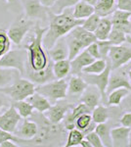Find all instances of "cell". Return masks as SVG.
I'll use <instances>...</instances> for the list:
<instances>
[{
    "instance_id": "1",
    "label": "cell",
    "mask_w": 131,
    "mask_h": 147,
    "mask_svg": "<svg viewBox=\"0 0 131 147\" xmlns=\"http://www.w3.org/2000/svg\"><path fill=\"white\" fill-rule=\"evenodd\" d=\"M48 28L40 27V22H36L30 32L24 38L21 47L28 50V61L26 75L28 73L40 72L49 66L52 59L43 45V36ZM25 75V77H26Z\"/></svg>"
},
{
    "instance_id": "2",
    "label": "cell",
    "mask_w": 131,
    "mask_h": 147,
    "mask_svg": "<svg viewBox=\"0 0 131 147\" xmlns=\"http://www.w3.org/2000/svg\"><path fill=\"white\" fill-rule=\"evenodd\" d=\"M73 9L69 8L61 14H54L49 9V27L43 36V45L46 50L52 48L57 40L66 36L77 26H82L84 20L73 17Z\"/></svg>"
},
{
    "instance_id": "3",
    "label": "cell",
    "mask_w": 131,
    "mask_h": 147,
    "mask_svg": "<svg viewBox=\"0 0 131 147\" xmlns=\"http://www.w3.org/2000/svg\"><path fill=\"white\" fill-rule=\"evenodd\" d=\"M0 91L8 95L13 101L26 100L30 95L35 93L36 85L28 78L21 77L11 85L1 88Z\"/></svg>"
},
{
    "instance_id": "4",
    "label": "cell",
    "mask_w": 131,
    "mask_h": 147,
    "mask_svg": "<svg viewBox=\"0 0 131 147\" xmlns=\"http://www.w3.org/2000/svg\"><path fill=\"white\" fill-rule=\"evenodd\" d=\"M36 92L46 97L52 104L65 99L68 95V82L65 79H56L36 86Z\"/></svg>"
},
{
    "instance_id": "5",
    "label": "cell",
    "mask_w": 131,
    "mask_h": 147,
    "mask_svg": "<svg viewBox=\"0 0 131 147\" xmlns=\"http://www.w3.org/2000/svg\"><path fill=\"white\" fill-rule=\"evenodd\" d=\"M35 23L36 22L28 18L25 13L20 14L13 21V23L11 24L7 30V34L10 37L11 41L16 45L21 46L24 38L30 32V30L34 27Z\"/></svg>"
},
{
    "instance_id": "6",
    "label": "cell",
    "mask_w": 131,
    "mask_h": 147,
    "mask_svg": "<svg viewBox=\"0 0 131 147\" xmlns=\"http://www.w3.org/2000/svg\"><path fill=\"white\" fill-rule=\"evenodd\" d=\"M28 61V50L24 47L20 49L9 50L0 59V67L16 69L21 73L22 77L26 75V66Z\"/></svg>"
},
{
    "instance_id": "7",
    "label": "cell",
    "mask_w": 131,
    "mask_h": 147,
    "mask_svg": "<svg viewBox=\"0 0 131 147\" xmlns=\"http://www.w3.org/2000/svg\"><path fill=\"white\" fill-rule=\"evenodd\" d=\"M108 61V66H107L106 70L101 74H84L82 73L81 77L85 80V82L88 84L95 85L99 88L100 92L102 94V101L104 104H107V87L109 84L110 76H111L112 72V66L111 63Z\"/></svg>"
},
{
    "instance_id": "8",
    "label": "cell",
    "mask_w": 131,
    "mask_h": 147,
    "mask_svg": "<svg viewBox=\"0 0 131 147\" xmlns=\"http://www.w3.org/2000/svg\"><path fill=\"white\" fill-rule=\"evenodd\" d=\"M24 13L34 22L49 21V8L45 7L40 0H21Z\"/></svg>"
},
{
    "instance_id": "9",
    "label": "cell",
    "mask_w": 131,
    "mask_h": 147,
    "mask_svg": "<svg viewBox=\"0 0 131 147\" xmlns=\"http://www.w3.org/2000/svg\"><path fill=\"white\" fill-rule=\"evenodd\" d=\"M107 60L111 63L112 70H118L131 61V45H112Z\"/></svg>"
},
{
    "instance_id": "10",
    "label": "cell",
    "mask_w": 131,
    "mask_h": 147,
    "mask_svg": "<svg viewBox=\"0 0 131 147\" xmlns=\"http://www.w3.org/2000/svg\"><path fill=\"white\" fill-rule=\"evenodd\" d=\"M21 120L22 117L17 111L15 106L12 104L10 107L0 115V129L15 134Z\"/></svg>"
},
{
    "instance_id": "11",
    "label": "cell",
    "mask_w": 131,
    "mask_h": 147,
    "mask_svg": "<svg viewBox=\"0 0 131 147\" xmlns=\"http://www.w3.org/2000/svg\"><path fill=\"white\" fill-rule=\"evenodd\" d=\"M63 100L57 101L56 103L51 106V108L48 111L44 113V115L53 124H60V123L63 122L67 114L69 113V111L73 108L71 104Z\"/></svg>"
},
{
    "instance_id": "12",
    "label": "cell",
    "mask_w": 131,
    "mask_h": 147,
    "mask_svg": "<svg viewBox=\"0 0 131 147\" xmlns=\"http://www.w3.org/2000/svg\"><path fill=\"white\" fill-rule=\"evenodd\" d=\"M112 22H113V28H118V30L124 32L125 34H129L131 32V13L127 11L116 10L112 14Z\"/></svg>"
},
{
    "instance_id": "13",
    "label": "cell",
    "mask_w": 131,
    "mask_h": 147,
    "mask_svg": "<svg viewBox=\"0 0 131 147\" xmlns=\"http://www.w3.org/2000/svg\"><path fill=\"white\" fill-rule=\"evenodd\" d=\"M37 132H38V125H37V123L30 119V118H28V119H25L21 123L19 129L15 131V134L20 138L30 141L36 136Z\"/></svg>"
},
{
    "instance_id": "14",
    "label": "cell",
    "mask_w": 131,
    "mask_h": 147,
    "mask_svg": "<svg viewBox=\"0 0 131 147\" xmlns=\"http://www.w3.org/2000/svg\"><path fill=\"white\" fill-rule=\"evenodd\" d=\"M95 60L96 59L93 58L89 54V52L86 49H84L75 59H73L71 61V74L75 76H81L83 69L86 67V66L90 65L92 62H94Z\"/></svg>"
},
{
    "instance_id": "15",
    "label": "cell",
    "mask_w": 131,
    "mask_h": 147,
    "mask_svg": "<svg viewBox=\"0 0 131 147\" xmlns=\"http://www.w3.org/2000/svg\"><path fill=\"white\" fill-rule=\"evenodd\" d=\"M101 101L102 94L98 87L95 86V85L88 84L87 88L80 95V102L87 105L91 110H93L95 107H97Z\"/></svg>"
},
{
    "instance_id": "16",
    "label": "cell",
    "mask_w": 131,
    "mask_h": 147,
    "mask_svg": "<svg viewBox=\"0 0 131 147\" xmlns=\"http://www.w3.org/2000/svg\"><path fill=\"white\" fill-rule=\"evenodd\" d=\"M85 113H92V110L88 107L87 105H85L84 103H79L77 104L75 107H73L71 110L69 111V113L67 114L66 118L64 119V125L67 129V130H71L75 127V121L79 116H81L82 114Z\"/></svg>"
},
{
    "instance_id": "17",
    "label": "cell",
    "mask_w": 131,
    "mask_h": 147,
    "mask_svg": "<svg viewBox=\"0 0 131 147\" xmlns=\"http://www.w3.org/2000/svg\"><path fill=\"white\" fill-rule=\"evenodd\" d=\"M130 127L123 125L111 129V137L113 146L115 147H127L129 146Z\"/></svg>"
},
{
    "instance_id": "18",
    "label": "cell",
    "mask_w": 131,
    "mask_h": 147,
    "mask_svg": "<svg viewBox=\"0 0 131 147\" xmlns=\"http://www.w3.org/2000/svg\"><path fill=\"white\" fill-rule=\"evenodd\" d=\"M48 51V54L50 58L56 62V61L65 60L69 59V46L67 42L66 36H63L57 40V42L50 48Z\"/></svg>"
},
{
    "instance_id": "19",
    "label": "cell",
    "mask_w": 131,
    "mask_h": 147,
    "mask_svg": "<svg viewBox=\"0 0 131 147\" xmlns=\"http://www.w3.org/2000/svg\"><path fill=\"white\" fill-rule=\"evenodd\" d=\"M53 64H54V61L52 60L51 62H50L49 66L45 69V70L40 71V72L28 73L26 75V77H27L28 80H30L32 82H34L35 84H38V85L56 80L54 72H53Z\"/></svg>"
},
{
    "instance_id": "20",
    "label": "cell",
    "mask_w": 131,
    "mask_h": 147,
    "mask_svg": "<svg viewBox=\"0 0 131 147\" xmlns=\"http://www.w3.org/2000/svg\"><path fill=\"white\" fill-rule=\"evenodd\" d=\"M120 87H125V88L129 89L131 91V82L128 76H126L125 74L122 73H111L109 80V84L107 87V95L109 93H111L113 90H115L116 88H120Z\"/></svg>"
},
{
    "instance_id": "21",
    "label": "cell",
    "mask_w": 131,
    "mask_h": 147,
    "mask_svg": "<svg viewBox=\"0 0 131 147\" xmlns=\"http://www.w3.org/2000/svg\"><path fill=\"white\" fill-rule=\"evenodd\" d=\"M69 34L79 40L83 44V46L85 47V49H86L91 43L98 40L97 37L95 36L94 32H89V30H85L82 26H77V28H75L71 32H69Z\"/></svg>"
},
{
    "instance_id": "22",
    "label": "cell",
    "mask_w": 131,
    "mask_h": 147,
    "mask_svg": "<svg viewBox=\"0 0 131 147\" xmlns=\"http://www.w3.org/2000/svg\"><path fill=\"white\" fill-rule=\"evenodd\" d=\"M88 84L81 76L73 75L68 82V94L69 95H81L83 91L87 88Z\"/></svg>"
},
{
    "instance_id": "23",
    "label": "cell",
    "mask_w": 131,
    "mask_h": 147,
    "mask_svg": "<svg viewBox=\"0 0 131 147\" xmlns=\"http://www.w3.org/2000/svg\"><path fill=\"white\" fill-rule=\"evenodd\" d=\"M21 77V73L16 69L0 67V89L11 85Z\"/></svg>"
},
{
    "instance_id": "24",
    "label": "cell",
    "mask_w": 131,
    "mask_h": 147,
    "mask_svg": "<svg viewBox=\"0 0 131 147\" xmlns=\"http://www.w3.org/2000/svg\"><path fill=\"white\" fill-rule=\"evenodd\" d=\"M26 100L32 104L35 111L40 112V113H45L46 111H48L49 109L51 108L52 105H53L46 97L36 91H35V93H33L32 95H30L28 98L26 99Z\"/></svg>"
},
{
    "instance_id": "25",
    "label": "cell",
    "mask_w": 131,
    "mask_h": 147,
    "mask_svg": "<svg viewBox=\"0 0 131 147\" xmlns=\"http://www.w3.org/2000/svg\"><path fill=\"white\" fill-rule=\"evenodd\" d=\"M94 13L95 6L87 3V2L82 1V0H80L79 2H77L75 4V6L73 7V17L78 19V20H85V19L90 17Z\"/></svg>"
},
{
    "instance_id": "26",
    "label": "cell",
    "mask_w": 131,
    "mask_h": 147,
    "mask_svg": "<svg viewBox=\"0 0 131 147\" xmlns=\"http://www.w3.org/2000/svg\"><path fill=\"white\" fill-rule=\"evenodd\" d=\"M112 30H113L112 19L109 17H102L98 27L94 32V34L98 40H107L109 38Z\"/></svg>"
},
{
    "instance_id": "27",
    "label": "cell",
    "mask_w": 131,
    "mask_h": 147,
    "mask_svg": "<svg viewBox=\"0 0 131 147\" xmlns=\"http://www.w3.org/2000/svg\"><path fill=\"white\" fill-rule=\"evenodd\" d=\"M116 9V0H99L95 6V12L101 17H109Z\"/></svg>"
},
{
    "instance_id": "28",
    "label": "cell",
    "mask_w": 131,
    "mask_h": 147,
    "mask_svg": "<svg viewBox=\"0 0 131 147\" xmlns=\"http://www.w3.org/2000/svg\"><path fill=\"white\" fill-rule=\"evenodd\" d=\"M66 39H67L68 46H69V60L71 61L73 59H75L80 52L84 50L85 47L83 46V44L79 40L77 39L75 37H73V35L70 34H68L66 35Z\"/></svg>"
},
{
    "instance_id": "29",
    "label": "cell",
    "mask_w": 131,
    "mask_h": 147,
    "mask_svg": "<svg viewBox=\"0 0 131 147\" xmlns=\"http://www.w3.org/2000/svg\"><path fill=\"white\" fill-rule=\"evenodd\" d=\"M71 60L65 59V60L56 61L53 64V72L55 75V78L58 80L65 79L67 76L71 73Z\"/></svg>"
},
{
    "instance_id": "30",
    "label": "cell",
    "mask_w": 131,
    "mask_h": 147,
    "mask_svg": "<svg viewBox=\"0 0 131 147\" xmlns=\"http://www.w3.org/2000/svg\"><path fill=\"white\" fill-rule=\"evenodd\" d=\"M130 92L129 89L125 87H120L113 90L111 93L108 94V100H107V105L108 106H120L123 98Z\"/></svg>"
},
{
    "instance_id": "31",
    "label": "cell",
    "mask_w": 131,
    "mask_h": 147,
    "mask_svg": "<svg viewBox=\"0 0 131 147\" xmlns=\"http://www.w3.org/2000/svg\"><path fill=\"white\" fill-rule=\"evenodd\" d=\"M85 134H83L80 129H75L69 130L68 134V138H67L66 143L64 144L65 147H75V146H80V143L81 141L84 139Z\"/></svg>"
},
{
    "instance_id": "32",
    "label": "cell",
    "mask_w": 131,
    "mask_h": 147,
    "mask_svg": "<svg viewBox=\"0 0 131 147\" xmlns=\"http://www.w3.org/2000/svg\"><path fill=\"white\" fill-rule=\"evenodd\" d=\"M13 104L17 109V111L21 115V117L24 119L32 117V114L34 113V108L32 104L27 100H20V101H13Z\"/></svg>"
},
{
    "instance_id": "33",
    "label": "cell",
    "mask_w": 131,
    "mask_h": 147,
    "mask_svg": "<svg viewBox=\"0 0 131 147\" xmlns=\"http://www.w3.org/2000/svg\"><path fill=\"white\" fill-rule=\"evenodd\" d=\"M95 131L101 137L105 146H108V147L113 146V141H112V137H111V127H110V125L107 123H102V124L97 125Z\"/></svg>"
},
{
    "instance_id": "34",
    "label": "cell",
    "mask_w": 131,
    "mask_h": 147,
    "mask_svg": "<svg viewBox=\"0 0 131 147\" xmlns=\"http://www.w3.org/2000/svg\"><path fill=\"white\" fill-rule=\"evenodd\" d=\"M110 114L107 107H105L102 104H99L97 107H95L92 110V120L97 125L102 124V123H107L109 120Z\"/></svg>"
},
{
    "instance_id": "35",
    "label": "cell",
    "mask_w": 131,
    "mask_h": 147,
    "mask_svg": "<svg viewBox=\"0 0 131 147\" xmlns=\"http://www.w3.org/2000/svg\"><path fill=\"white\" fill-rule=\"evenodd\" d=\"M108 66V61L105 59H96L94 62H92L90 65L86 66L82 70V73L84 74H101L106 70Z\"/></svg>"
},
{
    "instance_id": "36",
    "label": "cell",
    "mask_w": 131,
    "mask_h": 147,
    "mask_svg": "<svg viewBox=\"0 0 131 147\" xmlns=\"http://www.w3.org/2000/svg\"><path fill=\"white\" fill-rule=\"evenodd\" d=\"M79 1L80 0H57L54 5L49 9L54 14H61L67 9L75 7V4Z\"/></svg>"
},
{
    "instance_id": "37",
    "label": "cell",
    "mask_w": 131,
    "mask_h": 147,
    "mask_svg": "<svg viewBox=\"0 0 131 147\" xmlns=\"http://www.w3.org/2000/svg\"><path fill=\"white\" fill-rule=\"evenodd\" d=\"M126 35L127 34H125L124 32L118 30V28H113L108 40L112 45H120L123 42H126Z\"/></svg>"
},
{
    "instance_id": "38",
    "label": "cell",
    "mask_w": 131,
    "mask_h": 147,
    "mask_svg": "<svg viewBox=\"0 0 131 147\" xmlns=\"http://www.w3.org/2000/svg\"><path fill=\"white\" fill-rule=\"evenodd\" d=\"M101 16L98 15V14L95 12L93 15H91L90 17H88L87 19L84 20V23H83L82 27L85 28V30H89L91 32H94L96 30L97 27H98L100 20H101Z\"/></svg>"
},
{
    "instance_id": "39",
    "label": "cell",
    "mask_w": 131,
    "mask_h": 147,
    "mask_svg": "<svg viewBox=\"0 0 131 147\" xmlns=\"http://www.w3.org/2000/svg\"><path fill=\"white\" fill-rule=\"evenodd\" d=\"M11 39L6 30H0V55L3 56L9 50H11Z\"/></svg>"
},
{
    "instance_id": "40",
    "label": "cell",
    "mask_w": 131,
    "mask_h": 147,
    "mask_svg": "<svg viewBox=\"0 0 131 147\" xmlns=\"http://www.w3.org/2000/svg\"><path fill=\"white\" fill-rule=\"evenodd\" d=\"M92 122H93V120H92L91 113L82 114V115L79 116L77 119V121H75V127L80 129L81 131H83V130H85L90 125H91Z\"/></svg>"
},
{
    "instance_id": "41",
    "label": "cell",
    "mask_w": 131,
    "mask_h": 147,
    "mask_svg": "<svg viewBox=\"0 0 131 147\" xmlns=\"http://www.w3.org/2000/svg\"><path fill=\"white\" fill-rule=\"evenodd\" d=\"M6 140H13V141H15L16 143H28L27 140L20 138V137L17 136L15 134H12V132L6 131V130L0 129V144Z\"/></svg>"
},
{
    "instance_id": "42",
    "label": "cell",
    "mask_w": 131,
    "mask_h": 147,
    "mask_svg": "<svg viewBox=\"0 0 131 147\" xmlns=\"http://www.w3.org/2000/svg\"><path fill=\"white\" fill-rule=\"evenodd\" d=\"M85 138L91 143L92 147H104L105 146L103 141H102V139H101V137L99 136V134H97L95 130H93V131L87 134L86 136H85Z\"/></svg>"
},
{
    "instance_id": "43",
    "label": "cell",
    "mask_w": 131,
    "mask_h": 147,
    "mask_svg": "<svg viewBox=\"0 0 131 147\" xmlns=\"http://www.w3.org/2000/svg\"><path fill=\"white\" fill-rule=\"evenodd\" d=\"M99 44V49H100V54H101L102 59L107 60L109 55V51L112 47V44L110 43V41L108 39L107 40H97Z\"/></svg>"
},
{
    "instance_id": "44",
    "label": "cell",
    "mask_w": 131,
    "mask_h": 147,
    "mask_svg": "<svg viewBox=\"0 0 131 147\" xmlns=\"http://www.w3.org/2000/svg\"><path fill=\"white\" fill-rule=\"evenodd\" d=\"M11 100L12 99L8 95L0 91V115L11 106V104L13 103Z\"/></svg>"
},
{
    "instance_id": "45",
    "label": "cell",
    "mask_w": 131,
    "mask_h": 147,
    "mask_svg": "<svg viewBox=\"0 0 131 147\" xmlns=\"http://www.w3.org/2000/svg\"><path fill=\"white\" fill-rule=\"evenodd\" d=\"M86 50L89 52V54L93 57V58L102 59L101 54H100L99 44H98V42H97V41H95V42H93V43L90 44V45L86 48Z\"/></svg>"
},
{
    "instance_id": "46",
    "label": "cell",
    "mask_w": 131,
    "mask_h": 147,
    "mask_svg": "<svg viewBox=\"0 0 131 147\" xmlns=\"http://www.w3.org/2000/svg\"><path fill=\"white\" fill-rule=\"evenodd\" d=\"M120 106L124 112H131V91L123 98Z\"/></svg>"
},
{
    "instance_id": "47",
    "label": "cell",
    "mask_w": 131,
    "mask_h": 147,
    "mask_svg": "<svg viewBox=\"0 0 131 147\" xmlns=\"http://www.w3.org/2000/svg\"><path fill=\"white\" fill-rule=\"evenodd\" d=\"M116 8L131 13V0H116Z\"/></svg>"
},
{
    "instance_id": "48",
    "label": "cell",
    "mask_w": 131,
    "mask_h": 147,
    "mask_svg": "<svg viewBox=\"0 0 131 147\" xmlns=\"http://www.w3.org/2000/svg\"><path fill=\"white\" fill-rule=\"evenodd\" d=\"M120 124L123 127L131 129V112H124L120 119Z\"/></svg>"
},
{
    "instance_id": "49",
    "label": "cell",
    "mask_w": 131,
    "mask_h": 147,
    "mask_svg": "<svg viewBox=\"0 0 131 147\" xmlns=\"http://www.w3.org/2000/svg\"><path fill=\"white\" fill-rule=\"evenodd\" d=\"M16 142L13 140H6L0 144V147H18Z\"/></svg>"
},
{
    "instance_id": "50",
    "label": "cell",
    "mask_w": 131,
    "mask_h": 147,
    "mask_svg": "<svg viewBox=\"0 0 131 147\" xmlns=\"http://www.w3.org/2000/svg\"><path fill=\"white\" fill-rule=\"evenodd\" d=\"M56 1L57 0H40V2H41L45 7H47V8H51Z\"/></svg>"
},
{
    "instance_id": "51",
    "label": "cell",
    "mask_w": 131,
    "mask_h": 147,
    "mask_svg": "<svg viewBox=\"0 0 131 147\" xmlns=\"http://www.w3.org/2000/svg\"><path fill=\"white\" fill-rule=\"evenodd\" d=\"M80 146H81V147H92L91 143H90V142L88 141L85 137H84V139L81 141V143H80Z\"/></svg>"
},
{
    "instance_id": "52",
    "label": "cell",
    "mask_w": 131,
    "mask_h": 147,
    "mask_svg": "<svg viewBox=\"0 0 131 147\" xmlns=\"http://www.w3.org/2000/svg\"><path fill=\"white\" fill-rule=\"evenodd\" d=\"M82 1L87 2V3L91 4V5H93V6H96L97 3L99 2V0H82Z\"/></svg>"
},
{
    "instance_id": "53",
    "label": "cell",
    "mask_w": 131,
    "mask_h": 147,
    "mask_svg": "<svg viewBox=\"0 0 131 147\" xmlns=\"http://www.w3.org/2000/svg\"><path fill=\"white\" fill-rule=\"evenodd\" d=\"M126 42H128V43L131 45V34L126 35Z\"/></svg>"
},
{
    "instance_id": "54",
    "label": "cell",
    "mask_w": 131,
    "mask_h": 147,
    "mask_svg": "<svg viewBox=\"0 0 131 147\" xmlns=\"http://www.w3.org/2000/svg\"><path fill=\"white\" fill-rule=\"evenodd\" d=\"M5 1H6L8 4H13V3H15L17 0H5Z\"/></svg>"
},
{
    "instance_id": "55",
    "label": "cell",
    "mask_w": 131,
    "mask_h": 147,
    "mask_svg": "<svg viewBox=\"0 0 131 147\" xmlns=\"http://www.w3.org/2000/svg\"><path fill=\"white\" fill-rule=\"evenodd\" d=\"M127 76H128V79H129L130 82H131V70H129V71H128V73H127Z\"/></svg>"
},
{
    "instance_id": "56",
    "label": "cell",
    "mask_w": 131,
    "mask_h": 147,
    "mask_svg": "<svg viewBox=\"0 0 131 147\" xmlns=\"http://www.w3.org/2000/svg\"><path fill=\"white\" fill-rule=\"evenodd\" d=\"M129 146H131V129H130V134H129Z\"/></svg>"
},
{
    "instance_id": "57",
    "label": "cell",
    "mask_w": 131,
    "mask_h": 147,
    "mask_svg": "<svg viewBox=\"0 0 131 147\" xmlns=\"http://www.w3.org/2000/svg\"><path fill=\"white\" fill-rule=\"evenodd\" d=\"M1 57H2V56H1V55H0V59H1Z\"/></svg>"
},
{
    "instance_id": "58",
    "label": "cell",
    "mask_w": 131,
    "mask_h": 147,
    "mask_svg": "<svg viewBox=\"0 0 131 147\" xmlns=\"http://www.w3.org/2000/svg\"><path fill=\"white\" fill-rule=\"evenodd\" d=\"M131 34V32H130V34Z\"/></svg>"
}]
</instances>
